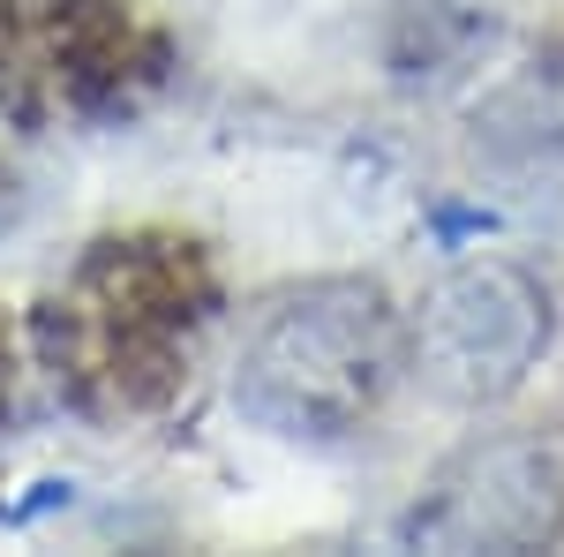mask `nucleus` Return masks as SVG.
<instances>
[{
    "instance_id": "nucleus-1",
    "label": "nucleus",
    "mask_w": 564,
    "mask_h": 557,
    "mask_svg": "<svg viewBox=\"0 0 564 557\" xmlns=\"http://www.w3.org/2000/svg\"><path fill=\"white\" fill-rule=\"evenodd\" d=\"M218 309L226 287L196 234L121 226L98 234L53 294H39L31 354L84 422L151 429L188 399Z\"/></svg>"
},
{
    "instance_id": "nucleus-2",
    "label": "nucleus",
    "mask_w": 564,
    "mask_h": 557,
    "mask_svg": "<svg viewBox=\"0 0 564 557\" xmlns=\"http://www.w3.org/2000/svg\"><path fill=\"white\" fill-rule=\"evenodd\" d=\"M399 377H406L399 301L361 271H332L263 301L234 362V407L279 444H347L384 415Z\"/></svg>"
},
{
    "instance_id": "nucleus-3",
    "label": "nucleus",
    "mask_w": 564,
    "mask_h": 557,
    "mask_svg": "<svg viewBox=\"0 0 564 557\" xmlns=\"http://www.w3.org/2000/svg\"><path fill=\"white\" fill-rule=\"evenodd\" d=\"M181 45L135 0H0V114L15 129H121L151 114Z\"/></svg>"
},
{
    "instance_id": "nucleus-4",
    "label": "nucleus",
    "mask_w": 564,
    "mask_h": 557,
    "mask_svg": "<svg viewBox=\"0 0 564 557\" xmlns=\"http://www.w3.org/2000/svg\"><path fill=\"white\" fill-rule=\"evenodd\" d=\"M557 340L550 287L512 257H467L406 317V377L444 407H505Z\"/></svg>"
},
{
    "instance_id": "nucleus-5",
    "label": "nucleus",
    "mask_w": 564,
    "mask_h": 557,
    "mask_svg": "<svg viewBox=\"0 0 564 557\" xmlns=\"http://www.w3.org/2000/svg\"><path fill=\"white\" fill-rule=\"evenodd\" d=\"M406 550L436 557H527L564 543V460L542 437H467L444 452L391 527Z\"/></svg>"
},
{
    "instance_id": "nucleus-6",
    "label": "nucleus",
    "mask_w": 564,
    "mask_h": 557,
    "mask_svg": "<svg viewBox=\"0 0 564 557\" xmlns=\"http://www.w3.org/2000/svg\"><path fill=\"white\" fill-rule=\"evenodd\" d=\"M15 415V324L0 317V429Z\"/></svg>"
},
{
    "instance_id": "nucleus-7",
    "label": "nucleus",
    "mask_w": 564,
    "mask_h": 557,
    "mask_svg": "<svg viewBox=\"0 0 564 557\" xmlns=\"http://www.w3.org/2000/svg\"><path fill=\"white\" fill-rule=\"evenodd\" d=\"M15 218H23V189H15V173L0 167V234H8Z\"/></svg>"
}]
</instances>
